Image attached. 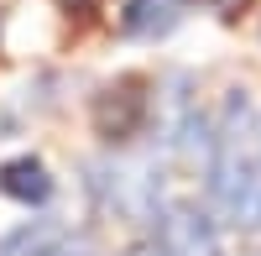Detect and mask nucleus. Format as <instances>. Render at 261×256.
<instances>
[{"label":"nucleus","instance_id":"f03ea898","mask_svg":"<svg viewBox=\"0 0 261 256\" xmlns=\"http://www.w3.org/2000/svg\"><path fill=\"white\" fill-rule=\"evenodd\" d=\"M151 241H157L162 256H225L214 215L188 199H172L151 215Z\"/></svg>","mask_w":261,"mask_h":256},{"label":"nucleus","instance_id":"6e6552de","mask_svg":"<svg viewBox=\"0 0 261 256\" xmlns=\"http://www.w3.org/2000/svg\"><path fill=\"white\" fill-rule=\"evenodd\" d=\"M79 256H89V251H79Z\"/></svg>","mask_w":261,"mask_h":256},{"label":"nucleus","instance_id":"0eeeda50","mask_svg":"<svg viewBox=\"0 0 261 256\" xmlns=\"http://www.w3.org/2000/svg\"><path fill=\"white\" fill-rule=\"evenodd\" d=\"M120 256H162V251H157V241H141V246H125Z\"/></svg>","mask_w":261,"mask_h":256},{"label":"nucleus","instance_id":"39448f33","mask_svg":"<svg viewBox=\"0 0 261 256\" xmlns=\"http://www.w3.org/2000/svg\"><path fill=\"white\" fill-rule=\"evenodd\" d=\"M178 27V0H125V16H120V32L125 37H167Z\"/></svg>","mask_w":261,"mask_h":256},{"label":"nucleus","instance_id":"1a4fd4ad","mask_svg":"<svg viewBox=\"0 0 261 256\" xmlns=\"http://www.w3.org/2000/svg\"><path fill=\"white\" fill-rule=\"evenodd\" d=\"M251 256H261V251H251Z\"/></svg>","mask_w":261,"mask_h":256},{"label":"nucleus","instance_id":"423d86ee","mask_svg":"<svg viewBox=\"0 0 261 256\" xmlns=\"http://www.w3.org/2000/svg\"><path fill=\"white\" fill-rule=\"evenodd\" d=\"M193 6H199V11H214L220 21H235V16L251 6V0H193Z\"/></svg>","mask_w":261,"mask_h":256},{"label":"nucleus","instance_id":"f257e3e1","mask_svg":"<svg viewBox=\"0 0 261 256\" xmlns=\"http://www.w3.org/2000/svg\"><path fill=\"white\" fill-rule=\"evenodd\" d=\"M209 204L235 230H261V120L235 89L214 115V152L204 162Z\"/></svg>","mask_w":261,"mask_h":256},{"label":"nucleus","instance_id":"7ed1b4c3","mask_svg":"<svg viewBox=\"0 0 261 256\" xmlns=\"http://www.w3.org/2000/svg\"><path fill=\"white\" fill-rule=\"evenodd\" d=\"M141 89H146L141 79H120L94 99V131L110 146H120V141H130L141 131V120H146V94Z\"/></svg>","mask_w":261,"mask_h":256},{"label":"nucleus","instance_id":"20e7f679","mask_svg":"<svg viewBox=\"0 0 261 256\" xmlns=\"http://www.w3.org/2000/svg\"><path fill=\"white\" fill-rule=\"evenodd\" d=\"M0 194L16 199V204H47L53 199L47 162L42 157H11L6 167H0Z\"/></svg>","mask_w":261,"mask_h":256}]
</instances>
